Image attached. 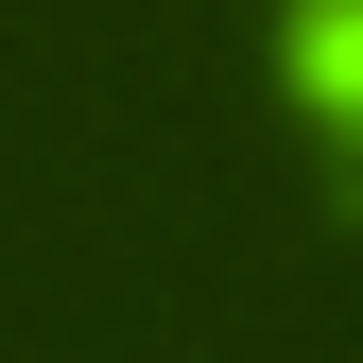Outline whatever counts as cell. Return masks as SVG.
Segmentation results:
<instances>
[{"label":"cell","instance_id":"obj_1","mask_svg":"<svg viewBox=\"0 0 363 363\" xmlns=\"http://www.w3.org/2000/svg\"><path fill=\"white\" fill-rule=\"evenodd\" d=\"M277 52H294V86L363 139V0H277Z\"/></svg>","mask_w":363,"mask_h":363}]
</instances>
